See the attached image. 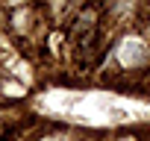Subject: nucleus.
<instances>
[{"label":"nucleus","mask_w":150,"mask_h":141,"mask_svg":"<svg viewBox=\"0 0 150 141\" xmlns=\"http://www.w3.org/2000/svg\"><path fill=\"white\" fill-rule=\"evenodd\" d=\"M121 59H124L127 65H129V62H138V59H141V44H138V41H127L124 50H121Z\"/></svg>","instance_id":"f257e3e1"}]
</instances>
